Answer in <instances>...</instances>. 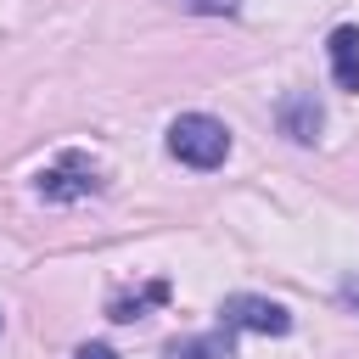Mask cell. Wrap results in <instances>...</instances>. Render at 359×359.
<instances>
[{
  "instance_id": "obj_1",
  "label": "cell",
  "mask_w": 359,
  "mask_h": 359,
  "mask_svg": "<svg viewBox=\"0 0 359 359\" xmlns=\"http://www.w3.org/2000/svg\"><path fill=\"white\" fill-rule=\"evenodd\" d=\"M168 151L185 163V168H219L230 157V129L208 112H180L168 123Z\"/></svg>"
},
{
  "instance_id": "obj_2",
  "label": "cell",
  "mask_w": 359,
  "mask_h": 359,
  "mask_svg": "<svg viewBox=\"0 0 359 359\" xmlns=\"http://www.w3.org/2000/svg\"><path fill=\"white\" fill-rule=\"evenodd\" d=\"M219 314H224L230 331H258V337H286V331H292V314H286L275 297H252V292L224 297Z\"/></svg>"
},
{
  "instance_id": "obj_3",
  "label": "cell",
  "mask_w": 359,
  "mask_h": 359,
  "mask_svg": "<svg viewBox=\"0 0 359 359\" xmlns=\"http://www.w3.org/2000/svg\"><path fill=\"white\" fill-rule=\"evenodd\" d=\"M101 180H95V168L84 163V157H62L56 168H45L39 174V196H50V202H73V196H90Z\"/></svg>"
},
{
  "instance_id": "obj_4",
  "label": "cell",
  "mask_w": 359,
  "mask_h": 359,
  "mask_svg": "<svg viewBox=\"0 0 359 359\" xmlns=\"http://www.w3.org/2000/svg\"><path fill=\"white\" fill-rule=\"evenodd\" d=\"M325 56H331V79H337V90H359V28H353V22L331 28Z\"/></svg>"
},
{
  "instance_id": "obj_5",
  "label": "cell",
  "mask_w": 359,
  "mask_h": 359,
  "mask_svg": "<svg viewBox=\"0 0 359 359\" xmlns=\"http://www.w3.org/2000/svg\"><path fill=\"white\" fill-rule=\"evenodd\" d=\"M320 123H325V112H320L314 95H286V101H280V129H286L297 146H309V140L320 135Z\"/></svg>"
},
{
  "instance_id": "obj_6",
  "label": "cell",
  "mask_w": 359,
  "mask_h": 359,
  "mask_svg": "<svg viewBox=\"0 0 359 359\" xmlns=\"http://www.w3.org/2000/svg\"><path fill=\"white\" fill-rule=\"evenodd\" d=\"M168 359H236L230 325H224V331H208V337H180V342H168Z\"/></svg>"
},
{
  "instance_id": "obj_7",
  "label": "cell",
  "mask_w": 359,
  "mask_h": 359,
  "mask_svg": "<svg viewBox=\"0 0 359 359\" xmlns=\"http://www.w3.org/2000/svg\"><path fill=\"white\" fill-rule=\"evenodd\" d=\"M163 297H168V286H163V280H151V286H146V297H135V303H123V297H118V303H112V320H135L146 303H163Z\"/></svg>"
},
{
  "instance_id": "obj_8",
  "label": "cell",
  "mask_w": 359,
  "mask_h": 359,
  "mask_svg": "<svg viewBox=\"0 0 359 359\" xmlns=\"http://www.w3.org/2000/svg\"><path fill=\"white\" fill-rule=\"evenodd\" d=\"M73 359H118V353H112V348H107V342H84V348H79V353H73Z\"/></svg>"
},
{
  "instance_id": "obj_9",
  "label": "cell",
  "mask_w": 359,
  "mask_h": 359,
  "mask_svg": "<svg viewBox=\"0 0 359 359\" xmlns=\"http://www.w3.org/2000/svg\"><path fill=\"white\" fill-rule=\"evenodd\" d=\"M191 11H236V0H185Z\"/></svg>"
},
{
  "instance_id": "obj_10",
  "label": "cell",
  "mask_w": 359,
  "mask_h": 359,
  "mask_svg": "<svg viewBox=\"0 0 359 359\" xmlns=\"http://www.w3.org/2000/svg\"><path fill=\"white\" fill-rule=\"evenodd\" d=\"M342 297H348V303H359V280H348V286H342Z\"/></svg>"
}]
</instances>
